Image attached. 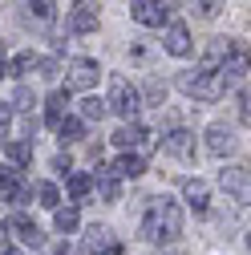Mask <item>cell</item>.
Returning a JSON list of instances; mask_svg holds the SVG:
<instances>
[{
    "label": "cell",
    "instance_id": "obj_1",
    "mask_svg": "<svg viewBox=\"0 0 251 255\" xmlns=\"http://www.w3.org/2000/svg\"><path fill=\"white\" fill-rule=\"evenodd\" d=\"M182 235V211L174 199L158 195L146 203V215H142V239L146 243H174Z\"/></svg>",
    "mask_w": 251,
    "mask_h": 255
},
{
    "label": "cell",
    "instance_id": "obj_11",
    "mask_svg": "<svg viewBox=\"0 0 251 255\" xmlns=\"http://www.w3.org/2000/svg\"><path fill=\"white\" fill-rule=\"evenodd\" d=\"M0 199H8V203H24L28 199V186L20 182V170L0 166Z\"/></svg>",
    "mask_w": 251,
    "mask_h": 255
},
{
    "label": "cell",
    "instance_id": "obj_14",
    "mask_svg": "<svg viewBox=\"0 0 251 255\" xmlns=\"http://www.w3.org/2000/svg\"><path fill=\"white\" fill-rule=\"evenodd\" d=\"M162 45H166V53L170 57H186L191 53V33H186V24H166V37H162Z\"/></svg>",
    "mask_w": 251,
    "mask_h": 255
},
{
    "label": "cell",
    "instance_id": "obj_4",
    "mask_svg": "<svg viewBox=\"0 0 251 255\" xmlns=\"http://www.w3.org/2000/svg\"><path fill=\"white\" fill-rule=\"evenodd\" d=\"M247 69H251V49L243 41H227V53H223V61H219V77H223V85L243 81Z\"/></svg>",
    "mask_w": 251,
    "mask_h": 255
},
{
    "label": "cell",
    "instance_id": "obj_24",
    "mask_svg": "<svg viewBox=\"0 0 251 255\" xmlns=\"http://www.w3.org/2000/svg\"><path fill=\"white\" fill-rule=\"evenodd\" d=\"M142 93H146V106H162V102H166V85H162L158 77H150Z\"/></svg>",
    "mask_w": 251,
    "mask_h": 255
},
{
    "label": "cell",
    "instance_id": "obj_31",
    "mask_svg": "<svg viewBox=\"0 0 251 255\" xmlns=\"http://www.w3.org/2000/svg\"><path fill=\"white\" fill-rule=\"evenodd\" d=\"M8 122H12V110H8V102H0V130H4Z\"/></svg>",
    "mask_w": 251,
    "mask_h": 255
},
{
    "label": "cell",
    "instance_id": "obj_3",
    "mask_svg": "<svg viewBox=\"0 0 251 255\" xmlns=\"http://www.w3.org/2000/svg\"><path fill=\"white\" fill-rule=\"evenodd\" d=\"M106 106H110L118 118L134 122L138 110H142V93H138L130 81H126V77H110V98H106Z\"/></svg>",
    "mask_w": 251,
    "mask_h": 255
},
{
    "label": "cell",
    "instance_id": "obj_15",
    "mask_svg": "<svg viewBox=\"0 0 251 255\" xmlns=\"http://www.w3.org/2000/svg\"><path fill=\"white\" fill-rule=\"evenodd\" d=\"M162 154H170V158H191V154H195V134H186V130L166 134V138H162Z\"/></svg>",
    "mask_w": 251,
    "mask_h": 255
},
{
    "label": "cell",
    "instance_id": "obj_19",
    "mask_svg": "<svg viewBox=\"0 0 251 255\" xmlns=\"http://www.w3.org/2000/svg\"><path fill=\"white\" fill-rule=\"evenodd\" d=\"M186 4H191V12L199 20H215L219 12H223V0H186Z\"/></svg>",
    "mask_w": 251,
    "mask_h": 255
},
{
    "label": "cell",
    "instance_id": "obj_10",
    "mask_svg": "<svg viewBox=\"0 0 251 255\" xmlns=\"http://www.w3.org/2000/svg\"><path fill=\"white\" fill-rule=\"evenodd\" d=\"M4 231L12 235V239H20V243H28V247H41L45 243V235H41V227L33 219H24V215H8V223H4Z\"/></svg>",
    "mask_w": 251,
    "mask_h": 255
},
{
    "label": "cell",
    "instance_id": "obj_30",
    "mask_svg": "<svg viewBox=\"0 0 251 255\" xmlns=\"http://www.w3.org/2000/svg\"><path fill=\"white\" fill-rule=\"evenodd\" d=\"M239 122H243V126H251V89H243V93H239Z\"/></svg>",
    "mask_w": 251,
    "mask_h": 255
},
{
    "label": "cell",
    "instance_id": "obj_2",
    "mask_svg": "<svg viewBox=\"0 0 251 255\" xmlns=\"http://www.w3.org/2000/svg\"><path fill=\"white\" fill-rule=\"evenodd\" d=\"M178 89L191 93V98H199V102H219L227 85H223V77H219V69H199V73H182Z\"/></svg>",
    "mask_w": 251,
    "mask_h": 255
},
{
    "label": "cell",
    "instance_id": "obj_6",
    "mask_svg": "<svg viewBox=\"0 0 251 255\" xmlns=\"http://www.w3.org/2000/svg\"><path fill=\"white\" fill-rule=\"evenodd\" d=\"M219 182H223V190L239 207H251V170L247 166H227L223 174H219Z\"/></svg>",
    "mask_w": 251,
    "mask_h": 255
},
{
    "label": "cell",
    "instance_id": "obj_29",
    "mask_svg": "<svg viewBox=\"0 0 251 255\" xmlns=\"http://www.w3.org/2000/svg\"><path fill=\"white\" fill-rule=\"evenodd\" d=\"M33 69H37V53H16L12 73H33Z\"/></svg>",
    "mask_w": 251,
    "mask_h": 255
},
{
    "label": "cell",
    "instance_id": "obj_16",
    "mask_svg": "<svg viewBox=\"0 0 251 255\" xmlns=\"http://www.w3.org/2000/svg\"><path fill=\"white\" fill-rule=\"evenodd\" d=\"M207 150H211L215 158L231 154V150H235V134L227 130V126H211V130H207Z\"/></svg>",
    "mask_w": 251,
    "mask_h": 255
},
{
    "label": "cell",
    "instance_id": "obj_8",
    "mask_svg": "<svg viewBox=\"0 0 251 255\" xmlns=\"http://www.w3.org/2000/svg\"><path fill=\"white\" fill-rule=\"evenodd\" d=\"M85 251H89V255H126V247L118 243V235H114L110 227H89Z\"/></svg>",
    "mask_w": 251,
    "mask_h": 255
},
{
    "label": "cell",
    "instance_id": "obj_7",
    "mask_svg": "<svg viewBox=\"0 0 251 255\" xmlns=\"http://www.w3.org/2000/svg\"><path fill=\"white\" fill-rule=\"evenodd\" d=\"M98 16H102V12H98V0H77V4L69 8V20H65V24H69L73 37H85V33L98 28Z\"/></svg>",
    "mask_w": 251,
    "mask_h": 255
},
{
    "label": "cell",
    "instance_id": "obj_32",
    "mask_svg": "<svg viewBox=\"0 0 251 255\" xmlns=\"http://www.w3.org/2000/svg\"><path fill=\"white\" fill-rule=\"evenodd\" d=\"M57 255H73V251H69V247H57Z\"/></svg>",
    "mask_w": 251,
    "mask_h": 255
},
{
    "label": "cell",
    "instance_id": "obj_9",
    "mask_svg": "<svg viewBox=\"0 0 251 255\" xmlns=\"http://www.w3.org/2000/svg\"><path fill=\"white\" fill-rule=\"evenodd\" d=\"M102 69H98V61L93 57H73L69 61V89H89V85H98Z\"/></svg>",
    "mask_w": 251,
    "mask_h": 255
},
{
    "label": "cell",
    "instance_id": "obj_22",
    "mask_svg": "<svg viewBox=\"0 0 251 255\" xmlns=\"http://www.w3.org/2000/svg\"><path fill=\"white\" fill-rule=\"evenodd\" d=\"M53 223H57V231H73L77 227V207H57Z\"/></svg>",
    "mask_w": 251,
    "mask_h": 255
},
{
    "label": "cell",
    "instance_id": "obj_17",
    "mask_svg": "<svg viewBox=\"0 0 251 255\" xmlns=\"http://www.w3.org/2000/svg\"><path fill=\"white\" fill-rule=\"evenodd\" d=\"M65 106H69V89L53 93V98L45 102V126H49V130H57V126L65 122Z\"/></svg>",
    "mask_w": 251,
    "mask_h": 255
},
{
    "label": "cell",
    "instance_id": "obj_28",
    "mask_svg": "<svg viewBox=\"0 0 251 255\" xmlns=\"http://www.w3.org/2000/svg\"><path fill=\"white\" fill-rule=\"evenodd\" d=\"M102 199H106V203H118V182H114V170H102Z\"/></svg>",
    "mask_w": 251,
    "mask_h": 255
},
{
    "label": "cell",
    "instance_id": "obj_5",
    "mask_svg": "<svg viewBox=\"0 0 251 255\" xmlns=\"http://www.w3.org/2000/svg\"><path fill=\"white\" fill-rule=\"evenodd\" d=\"M130 12H134V20L146 24V28H162V24H170V16H174V0H138Z\"/></svg>",
    "mask_w": 251,
    "mask_h": 255
},
{
    "label": "cell",
    "instance_id": "obj_35",
    "mask_svg": "<svg viewBox=\"0 0 251 255\" xmlns=\"http://www.w3.org/2000/svg\"><path fill=\"white\" fill-rule=\"evenodd\" d=\"M247 247H251V235H247Z\"/></svg>",
    "mask_w": 251,
    "mask_h": 255
},
{
    "label": "cell",
    "instance_id": "obj_36",
    "mask_svg": "<svg viewBox=\"0 0 251 255\" xmlns=\"http://www.w3.org/2000/svg\"><path fill=\"white\" fill-rule=\"evenodd\" d=\"M0 77H4V69H0Z\"/></svg>",
    "mask_w": 251,
    "mask_h": 255
},
{
    "label": "cell",
    "instance_id": "obj_18",
    "mask_svg": "<svg viewBox=\"0 0 251 255\" xmlns=\"http://www.w3.org/2000/svg\"><path fill=\"white\" fill-rule=\"evenodd\" d=\"M110 170H114L118 178H138V174H146V162H142L138 154H122V158H118V162H114Z\"/></svg>",
    "mask_w": 251,
    "mask_h": 255
},
{
    "label": "cell",
    "instance_id": "obj_34",
    "mask_svg": "<svg viewBox=\"0 0 251 255\" xmlns=\"http://www.w3.org/2000/svg\"><path fill=\"white\" fill-rule=\"evenodd\" d=\"M0 69H4V45H0Z\"/></svg>",
    "mask_w": 251,
    "mask_h": 255
},
{
    "label": "cell",
    "instance_id": "obj_23",
    "mask_svg": "<svg viewBox=\"0 0 251 255\" xmlns=\"http://www.w3.org/2000/svg\"><path fill=\"white\" fill-rule=\"evenodd\" d=\"M106 110H110V106H106V102H98V98H85V102H81V118H85V122H102V118H106Z\"/></svg>",
    "mask_w": 251,
    "mask_h": 255
},
{
    "label": "cell",
    "instance_id": "obj_27",
    "mask_svg": "<svg viewBox=\"0 0 251 255\" xmlns=\"http://www.w3.org/2000/svg\"><path fill=\"white\" fill-rule=\"evenodd\" d=\"M37 199H41V207H49V211H57V203H61V195H57L53 182H41V186H37Z\"/></svg>",
    "mask_w": 251,
    "mask_h": 255
},
{
    "label": "cell",
    "instance_id": "obj_25",
    "mask_svg": "<svg viewBox=\"0 0 251 255\" xmlns=\"http://www.w3.org/2000/svg\"><path fill=\"white\" fill-rule=\"evenodd\" d=\"M8 158H12L16 166H24L28 158H33V146H28V142H20V138H12V142H8Z\"/></svg>",
    "mask_w": 251,
    "mask_h": 255
},
{
    "label": "cell",
    "instance_id": "obj_33",
    "mask_svg": "<svg viewBox=\"0 0 251 255\" xmlns=\"http://www.w3.org/2000/svg\"><path fill=\"white\" fill-rule=\"evenodd\" d=\"M0 255H20V251H12V247H4V251H0Z\"/></svg>",
    "mask_w": 251,
    "mask_h": 255
},
{
    "label": "cell",
    "instance_id": "obj_12",
    "mask_svg": "<svg viewBox=\"0 0 251 255\" xmlns=\"http://www.w3.org/2000/svg\"><path fill=\"white\" fill-rule=\"evenodd\" d=\"M114 146H122V150H130V146H154V134L146 130V126H134V122H126L122 130L114 134Z\"/></svg>",
    "mask_w": 251,
    "mask_h": 255
},
{
    "label": "cell",
    "instance_id": "obj_20",
    "mask_svg": "<svg viewBox=\"0 0 251 255\" xmlns=\"http://www.w3.org/2000/svg\"><path fill=\"white\" fill-rule=\"evenodd\" d=\"M28 8H33L28 16H33L37 24H49V20H53V12H57V4H53V0H28Z\"/></svg>",
    "mask_w": 251,
    "mask_h": 255
},
{
    "label": "cell",
    "instance_id": "obj_13",
    "mask_svg": "<svg viewBox=\"0 0 251 255\" xmlns=\"http://www.w3.org/2000/svg\"><path fill=\"white\" fill-rule=\"evenodd\" d=\"M182 195H186V203H191L195 215H207V211H211V190H207L203 178H186V182H182Z\"/></svg>",
    "mask_w": 251,
    "mask_h": 255
},
{
    "label": "cell",
    "instance_id": "obj_26",
    "mask_svg": "<svg viewBox=\"0 0 251 255\" xmlns=\"http://www.w3.org/2000/svg\"><path fill=\"white\" fill-rule=\"evenodd\" d=\"M89 190H93V178H89V174H69V195H73V199L89 195Z\"/></svg>",
    "mask_w": 251,
    "mask_h": 255
},
{
    "label": "cell",
    "instance_id": "obj_21",
    "mask_svg": "<svg viewBox=\"0 0 251 255\" xmlns=\"http://www.w3.org/2000/svg\"><path fill=\"white\" fill-rule=\"evenodd\" d=\"M57 134H61V142H81V134H85V126L77 122V118H65L57 126Z\"/></svg>",
    "mask_w": 251,
    "mask_h": 255
}]
</instances>
